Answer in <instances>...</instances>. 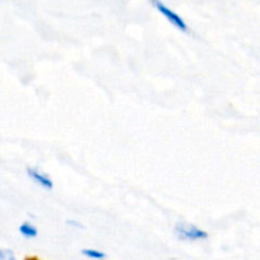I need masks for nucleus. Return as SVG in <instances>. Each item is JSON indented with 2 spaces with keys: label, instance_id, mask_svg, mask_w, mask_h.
Instances as JSON below:
<instances>
[{
  "label": "nucleus",
  "instance_id": "nucleus-1",
  "mask_svg": "<svg viewBox=\"0 0 260 260\" xmlns=\"http://www.w3.org/2000/svg\"><path fill=\"white\" fill-rule=\"evenodd\" d=\"M152 4H154V7L159 10V13H161L173 25H175V27L178 28V29L182 30V32H188L187 22H185L179 14H177L174 10L170 9L169 7H167V5L161 2H154Z\"/></svg>",
  "mask_w": 260,
  "mask_h": 260
},
{
  "label": "nucleus",
  "instance_id": "nucleus-2",
  "mask_svg": "<svg viewBox=\"0 0 260 260\" xmlns=\"http://www.w3.org/2000/svg\"><path fill=\"white\" fill-rule=\"evenodd\" d=\"M175 234L179 238L185 239V240H202V239L208 238V234L206 231L201 230V229L196 228L193 225H185V223L177 225Z\"/></svg>",
  "mask_w": 260,
  "mask_h": 260
},
{
  "label": "nucleus",
  "instance_id": "nucleus-3",
  "mask_svg": "<svg viewBox=\"0 0 260 260\" xmlns=\"http://www.w3.org/2000/svg\"><path fill=\"white\" fill-rule=\"evenodd\" d=\"M28 175L32 178L35 182H37L38 184L42 185L43 188H47V189H52L53 188V182L51 180V178L47 174H45L43 172H41L37 168H28Z\"/></svg>",
  "mask_w": 260,
  "mask_h": 260
},
{
  "label": "nucleus",
  "instance_id": "nucleus-4",
  "mask_svg": "<svg viewBox=\"0 0 260 260\" xmlns=\"http://www.w3.org/2000/svg\"><path fill=\"white\" fill-rule=\"evenodd\" d=\"M19 233L22 234L23 236H25V238H36V236H37V229H36L35 226L30 225V223L24 222L20 225Z\"/></svg>",
  "mask_w": 260,
  "mask_h": 260
},
{
  "label": "nucleus",
  "instance_id": "nucleus-5",
  "mask_svg": "<svg viewBox=\"0 0 260 260\" xmlns=\"http://www.w3.org/2000/svg\"><path fill=\"white\" fill-rule=\"evenodd\" d=\"M81 253L91 259H103L104 256H106V254L102 253V251L95 250V249H84V250H81Z\"/></svg>",
  "mask_w": 260,
  "mask_h": 260
},
{
  "label": "nucleus",
  "instance_id": "nucleus-6",
  "mask_svg": "<svg viewBox=\"0 0 260 260\" xmlns=\"http://www.w3.org/2000/svg\"><path fill=\"white\" fill-rule=\"evenodd\" d=\"M0 260H15V255L10 249H0Z\"/></svg>",
  "mask_w": 260,
  "mask_h": 260
},
{
  "label": "nucleus",
  "instance_id": "nucleus-7",
  "mask_svg": "<svg viewBox=\"0 0 260 260\" xmlns=\"http://www.w3.org/2000/svg\"><path fill=\"white\" fill-rule=\"evenodd\" d=\"M25 260H41V259L36 258V256H29V258H27Z\"/></svg>",
  "mask_w": 260,
  "mask_h": 260
}]
</instances>
